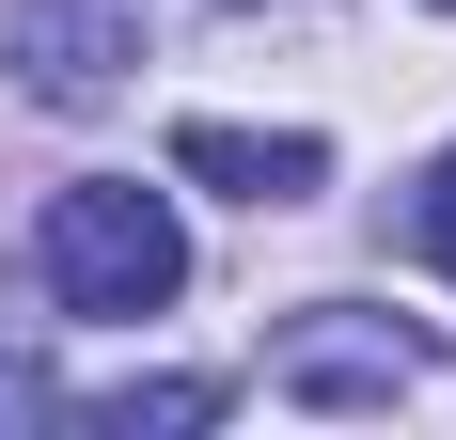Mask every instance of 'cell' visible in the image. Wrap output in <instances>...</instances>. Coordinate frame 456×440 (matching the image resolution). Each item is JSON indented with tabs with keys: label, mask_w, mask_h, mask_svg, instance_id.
Here are the masks:
<instances>
[{
	"label": "cell",
	"mask_w": 456,
	"mask_h": 440,
	"mask_svg": "<svg viewBox=\"0 0 456 440\" xmlns=\"http://www.w3.org/2000/svg\"><path fill=\"white\" fill-rule=\"evenodd\" d=\"M410 236H425V267H441V283H456V142H441V158H425V189H410Z\"/></svg>",
	"instance_id": "8992f818"
},
{
	"label": "cell",
	"mask_w": 456,
	"mask_h": 440,
	"mask_svg": "<svg viewBox=\"0 0 456 440\" xmlns=\"http://www.w3.org/2000/svg\"><path fill=\"white\" fill-rule=\"evenodd\" d=\"M268 378H283V394H315V409H362V394H410L425 346H410V330H283Z\"/></svg>",
	"instance_id": "277c9868"
},
{
	"label": "cell",
	"mask_w": 456,
	"mask_h": 440,
	"mask_svg": "<svg viewBox=\"0 0 456 440\" xmlns=\"http://www.w3.org/2000/svg\"><path fill=\"white\" fill-rule=\"evenodd\" d=\"M79 425H110V440H142V425H158V440H174V425H221V378H142V394H94Z\"/></svg>",
	"instance_id": "5b68a950"
},
{
	"label": "cell",
	"mask_w": 456,
	"mask_h": 440,
	"mask_svg": "<svg viewBox=\"0 0 456 440\" xmlns=\"http://www.w3.org/2000/svg\"><path fill=\"white\" fill-rule=\"evenodd\" d=\"M126 63H142V32L110 0H0V79L47 94V110H110Z\"/></svg>",
	"instance_id": "7a4b0ae2"
},
{
	"label": "cell",
	"mask_w": 456,
	"mask_h": 440,
	"mask_svg": "<svg viewBox=\"0 0 456 440\" xmlns=\"http://www.w3.org/2000/svg\"><path fill=\"white\" fill-rule=\"evenodd\" d=\"M441 16H456V0H441Z\"/></svg>",
	"instance_id": "52a82bcc"
},
{
	"label": "cell",
	"mask_w": 456,
	"mask_h": 440,
	"mask_svg": "<svg viewBox=\"0 0 456 440\" xmlns=\"http://www.w3.org/2000/svg\"><path fill=\"white\" fill-rule=\"evenodd\" d=\"M32 283H47V314H158L189 283V220L158 205L142 174H79V189H47V220H32Z\"/></svg>",
	"instance_id": "6da1fadb"
},
{
	"label": "cell",
	"mask_w": 456,
	"mask_h": 440,
	"mask_svg": "<svg viewBox=\"0 0 456 440\" xmlns=\"http://www.w3.org/2000/svg\"><path fill=\"white\" fill-rule=\"evenodd\" d=\"M174 174L189 189H236V205H315L330 142L315 126H174Z\"/></svg>",
	"instance_id": "3957f363"
}]
</instances>
